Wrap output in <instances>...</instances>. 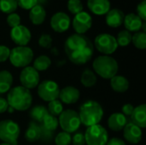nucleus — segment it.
Segmentation results:
<instances>
[{"mask_svg": "<svg viewBox=\"0 0 146 145\" xmlns=\"http://www.w3.org/2000/svg\"><path fill=\"white\" fill-rule=\"evenodd\" d=\"M132 41L134 46L139 50H145L146 48V33L144 32H137L133 35Z\"/></svg>", "mask_w": 146, "mask_h": 145, "instance_id": "obj_30", "label": "nucleus"}, {"mask_svg": "<svg viewBox=\"0 0 146 145\" xmlns=\"http://www.w3.org/2000/svg\"><path fill=\"white\" fill-rule=\"evenodd\" d=\"M47 110H48V113L50 115H51L55 117L59 116L62 114V112L63 111L62 103H61V101H59L57 99L53 100L51 102H49Z\"/></svg>", "mask_w": 146, "mask_h": 145, "instance_id": "obj_31", "label": "nucleus"}, {"mask_svg": "<svg viewBox=\"0 0 146 145\" xmlns=\"http://www.w3.org/2000/svg\"><path fill=\"white\" fill-rule=\"evenodd\" d=\"M0 145H10V144H6V143H2V144H0Z\"/></svg>", "mask_w": 146, "mask_h": 145, "instance_id": "obj_46", "label": "nucleus"}, {"mask_svg": "<svg viewBox=\"0 0 146 145\" xmlns=\"http://www.w3.org/2000/svg\"><path fill=\"white\" fill-rule=\"evenodd\" d=\"M13 84V76L7 71H0V94L9 91Z\"/></svg>", "mask_w": 146, "mask_h": 145, "instance_id": "obj_25", "label": "nucleus"}, {"mask_svg": "<svg viewBox=\"0 0 146 145\" xmlns=\"http://www.w3.org/2000/svg\"><path fill=\"white\" fill-rule=\"evenodd\" d=\"M10 50L5 45H0V62H6L9 57Z\"/></svg>", "mask_w": 146, "mask_h": 145, "instance_id": "obj_42", "label": "nucleus"}, {"mask_svg": "<svg viewBox=\"0 0 146 145\" xmlns=\"http://www.w3.org/2000/svg\"><path fill=\"white\" fill-rule=\"evenodd\" d=\"M17 5L24 9H31L36 4H38V0H15Z\"/></svg>", "mask_w": 146, "mask_h": 145, "instance_id": "obj_39", "label": "nucleus"}, {"mask_svg": "<svg viewBox=\"0 0 146 145\" xmlns=\"http://www.w3.org/2000/svg\"><path fill=\"white\" fill-rule=\"evenodd\" d=\"M54 138L56 145H69L72 141L71 135L66 132H59Z\"/></svg>", "mask_w": 146, "mask_h": 145, "instance_id": "obj_35", "label": "nucleus"}, {"mask_svg": "<svg viewBox=\"0 0 146 145\" xmlns=\"http://www.w3.org/2000/svg\"><path fill=\"white\" fill-rule=\"evenodd\" d=\"M7 23L10 27H15L21 25V17L15 13H11L7 17Z\"/></svg>", "mask_w": 146, "mask_h": 145, "instance_id": "obj_38", "label": "nucleus"}, {"mask_svg": "<svg viewBox=\"0 0 146 145\" xmlns=\"http://www.w3.org/2000/svg\"><path fill=\"white\" fill-rule=\"evenodd\" d=\"M127 124V118L121 113H114L108 119V126L114 132H120Z\"/></svg>", "mask_w": 146, "mask_h": 145, "instance_id": "obj_19", "label": "nucleus"}, {"mask_svg": "<svg viewBox=\"0 0 146 145\" xmlns=\"http://www.w3.org/2000/svg\"><path fill=\"white\" fill-rule=\"evenodd\" d=\"M9 61L15 68H26L33 59V51L27 46H17L10 50Z\"/></svg>", "mask_w": 146, "mask_h": 145, "instance_id": "obj_6", "label": "nucleus"}, {"mask_svg": "<svg viewBox=\"0 0 146 145\" xmlns=\"http://www.w3.org/2000/svg\"><path fill=\"white\" fill-rule=\"evenodd\" d=\"M18 5L15 0H0V10L5 14L14 13Z\"/></svg>", "mask_w": 146, "mask_h": 145, "instance_id": "obj_32", "label": "nucleus"}, {"mask_svg": "<svg viewBox=\"0 0 146 145\" xmlns=\"http://www.w3.org/2000/svg\"><path fill=\"white\" fill-rule=\"evenodd\" d=\"M59 92V86L57 83L53 80L46 79L39 83L38 85V95L45 102H51L57 99Z\"/></svg>", "mask_w": 146, "mask_h": 145, "instance_id": "obj_10", "label": "nucleus"}, {"mask_svg": "<svg viewBox=\"0 0 146 145\" xmlns=\"http://www.w3.org/2000/svg\"><path fill=\"white\" fill-rule=\"evenodd\" d=\"M58 122L63 132L69 134L75 132L81 125L79 113L74 109L63 110L59 115Z\"/></svg>", "mask_w": 146, "mask_h": 145, "instance_id": "obj_7", "label": "nucleus"}, {"mask_svg": "<svg viewBox=\"0 0 146 145\" xmlns=\"http://www.w3.org/2000/svg\"><path fill=\"white\" fill-rule=\"evenodd\" d=\"M73 145H85L86 144V139H85V135L84 133L79 132H76L74 137L72 138V141Z\"/></svg>", "mask_w": 146, "mask_h": 145, "instance_id": "obj_41", "label": "nucleus"}, {"mask_svg": "<svg viewBox=\"0 0 146 145\" xmlns=\"http://www.w3.org/2000/svg\"><path fill=\"white\" fill-rule=\"evenodd\" d=\"M142 130L133 123H128L123 129L124 138L132 144H139L142 139Z\"/></svg>", "mask_w": 146, "mask_h": 145, "instance_id": "obj_15", "label": "nucleus"}, {"mask_svg": "<svg viewBox=\"0 0 146 145\" xmlns=\"http://www.w3.org/2000/svg\"><path fill=\"white\" fill-rule=\"evenodd\" d=\"M142 1H146V0H142Z\"/></svg>", "mask_w": 146, "mask_h": 145, "instance_id": "obj_47", "label": "nucleus"}, {"mask_svg": "<svg viewBox=\"0 0 146 145\" xmlns=\"http://www.w3.org/2000/svg\"><path fill=\"white\" fill-rule=\"evenodd\" d=\"M124 26L126 27V30L131 32H139L141 27H142V24H143V21L136 15L133 13L128 14L124 17Z\"/></svg>", "mask_w": 146, "mask_h": 145, "instance_id": "obj_21", "label": "nucleus"}, {"mask_svg": "<svg viewBox=\"0 0 146 145\" xmlns=\"http://www.w3.org/2000/svg\"><path fill=\"white\" fill-rule=\"evenodd\" d=\"M20 81L21 86L30 90L37 87L39 84V74L33 67L27 66L23 68L20 74Z\"/></svg>", "mask_w": 146, "mask_h": 145, "instance_id": "obj_11", "label": "nucleus"}, {"mask_svg": "<svg viewBox=\"0 0 146 145\" xmlns=\"http://www.w3.org/2000/svg\"><path fill=\"white\" fill-rule=\"evenodd\" d=\"M68 9L72 14L77 15L83 11V4L80 0H68Z\"/></svg>", "mask_w": 146, "mask_h": 145, "instance_id": "obj_36", "label": "nucleus"}, {"mask_svg": "<svg viewBox=\"0 0 146 145\" xmlns=\"http://www.w3.org/2000/svg\"><path fill=\"white\" fill-rule=\"evenodd\" d=\"M106 145H126V143L118 138H113L110 140H108Z\"/></svg>", "mask_w": 146, "mask_h": 145, "instance_id": "obj_45", "label": "nucleus"}, {"mask_svg": "<svg viewBox=\"0 0 146 145\" xmlns=\"http://www.w3.org/2000/svg\"><path fill=\"white\" fill-rule=\"evenodd\" d=\"M89 9L97 15H106L110 9V2L109 0H87Z\"/></svg>", "mask_w": 146, "mask_h": 145, "instance_id": "obj_17", "label": "nucleus"}, {"mask_svg": "<svg viewBox=\"0 0 146 145\" xmlns=\"http://www.w3.org/2000/svg\"><path fill=\"white\" fill-rule=\"evenodd\" d=\"M132 38H133V35L129 31L122 30L117 34V38L115 39H116L118 46L125 47V46H127L131 44Z\"/></svg>", "mask_w": 146, "mask_h": 145, "instance_id": "obj_29", "label": "nucleus"}, {"mask_svg": "<svg viewBox=\"0 0 146 145\" xmlns=\"http://www.w3.org/2000/svg\"><path fill=\"white\" fill-rule=\"evenodd\" d=\"M80 97V93L77 88L74 86H66L63 89L60 90L58 97H60L62 103L74 104L78 102Z\"/></svg>", "mask_w": 146, "mask_h": 145, "instance_id": "obj_16", "label": "nucleus"}, {"mask_svg": "<svg viewBox=\"0 0 146 145\" xmlns=\"http://www.w3.org/2000/svg\"><path fill=\"white\" fill-rule=\"evenodd\" d=\"M95 48L102 54L109 56L113 54L118 48L116 39L114 36L109 33H101L95 38Z\"/></svg>", "mask_w": 146, "mask_h": 145, "instance_id": "obj_9", "label": "nucleus"}, {"mask_svg": "<svg viewBox=\"0 0 146 145\" xmlns=\"http://www.w3.org/2000/svg\"><path fill=\"white\" fill-rule=\"evenodd\" d=\"M125 15L118 9H112L106 14V23L110 27H119L123 24Z\"/></svg>", "mask_w": 146, "mask_h": 145, "instance_id": "obj_18", "label": "nucleus"}, {"mask_svg": "<svg viewBox=\"0 0 146 145\" xmlns=\"http://www.w3.org/2000/svg\"><path fill=\"white\" fill-rule=\"evenodd\" d=\"M137 15L143 21H146V1H142L137 6Z\"/></svg>", "mask_w": 146, "mask_h": 145, "instance_id": "obj_40", "label": "nucleus"}, {"mask_svg": "<svg viewBox=\"0 0 146 145\" xmlns=\"http://www.w3.org/2000/svg\"><path fill=\"white\" fill-rule=\"evenodd\" d=\"M39 126H40V138H39V140L44 144L50 143L53 140V138H55V132L48 130L42 124H40Z\"/></svg>", "mask_w": 146, "mask_h": 145, "instance_id": "obj_34", "label": "nucleus"}, {"mask_svg": "<svg viewBox=\"0 0 146 145\" xmlns=\"http://www.w3.org/2000/svg\"><path fill=\"white\" fill-rule=\"evenodd\" d=\"M80 81L85 87H92L97 83V76L93 71L89 68H86L83 71L81 74Z\"/></svg>", "mask_w": 146, "mask_h": 145, "instance_id": "obj_27", "label": "nucleus"}, {"mask_svg": "<svg viewBox=\"0 0 146 145\" xmlns=\"http://www.w3.org/2000/svg\"><path fill=\"white\" fill-rule=\"evenodd\" d=\"M134 109V107L131 104V103H126L122 106V115H124L125 116H131V115L133 114Z\"/></svg>", "mask_w": 146, "mask_h": 145, "instance_id": "obj_43", "label": "nucleus"}, {"mask_svg": "<svg viewBox=\"0 0 146 145\" xmlns=\"http://www.w3.org/2000/svg\"><path fill=\"white\" fill-rule=\"evenodd\" d=\"M132 123L139 126V128L146 127V105L141 104L134 108L133 114L131 115Z\"/></svg>", "mask_w": 146, "mask_h": 145, "instance_id": "obj_20", "label": "nucleus"}, {"mask_svg": "<svg viewBox=\"0 0 146 145\" xmlns=\"http://www.w3.org/2000/svg\"><path fill=\"white\" fill-rule=\"evenodd\" d=\"M92 26V18L87 12L82 11L75 15L73 20V27L76 33L84 34Z\"/></svg>", "mask_w": 146, "mask_h": 145, "instance_id": "obj_12", "label": "nucleus"}, {"mask_svg": "<svg viewBox=\"0 0 146 145\" xmlns=\"http://www.w3.org/2000/svg\"><path fill=\"white\" fill-rule=\"evenodd\" d=\"M50 26L56 32H64L70 26V18L63 12H57L50 19Z\"/></svg>", "mask_w": 146, "mask_h": 145, "instance_id": "obj_14", "label": "nucleus"}, {"mask_svg": "<svg viewBox=\"0 0 146 145\" xmlns=\"http://www.w3.org/2000/svg\"><path fill=\"white\" fill-rule=\"evenodd\" d=\"M21 133L19 125L12 120L0 121V140L10 145L18 144V138Z\"/></svg>", "mask_w": 146, "mask_h": 145, "instance_id": "obj_5", "label": "nucleus"}, {"mask_svg": "<svg viewBox=\"0 0 146 145\" xmlns=\"http://www.w3.org/2000/svg\"><path fill=\"white\" fill-rule=\"evenodd\" d=\"M8 109H9V104L7 103V100L0 97V114L6 112Z\"/></svg>", "mask_w": 146, "mask_h": 145, "instance_id": "obj_44", "label": "nucleus"}, {"mask_svg": "<svg viewBox=\"0 0 146 145\" xmlns=\"http://www.w3.org/2000/svg\"><path fill=\"white\" fill-rule=\"evenodd\" d=\"M46 17V11L44 8L40 4H36L30 9L29 12V19L34 25L42 24Z\"/></svg>", "mask_w": 146, "mask_h": 145, "instance_id": "obj_22", "label": "nucleus"}, {"mask_svg": "<svg viewBox=\"0 0 146 145\" xmlns=\"http://www.w3.org/2000/svg\"><path fill=\"white\" fill-rule=\"evenodd\" d=\"M38 44L42 48L50 49L52 44V38L49 34H42L38 39Z\"/></svg>", "mask_w": 146, "mask_h": 145, "instance_id": "obj_37", "label": "nucleus"}, {"mask_svg": "<svg viewBox=\"0 0 146 145\" xmlns=\"http://www.w3.org/2000/svg\"><path fill=\"white\" fill-rule=\"evenodd\" d=\"M10 38L12 41L18 46H26L30 42L32 34L27 26L19 25L11 29Z\"/></svg>", "mask_w": 146, "mask_h": 145, "instance_id": "obj_13", "label": "nucleus"}, {"mask_svg": "<svg viewBox=\"0 0 146 145\" xmlns=\"http://www.w3.org/2000/svg\"><path fill=\"white\" fill-rule=\"evenodd\" d=\"M93 69L95 73L103 79H110L117 74L118 63L115 58L110 56H98L93 63Z\"/></svg>", "mask_w": 146, "mask_h": 145, "instance_id": "obj_4", "label": "nucleus"}, {"mask_svg": "<svg viewBox=\"0 0 146 145\" xmlns=\"http://www.w3.org/2000/svg\"><path fill=\"white\" fill-rule=\"evenodd\" d=\"M6 100L9 107L12 108L14 110L25 111L31 107L33 97L30 90L20 85L9 91Z\"/></svg>", "mask_w": 146, "mask_h": 145, "instance_id": "obj_2", "label": "nucleus"}, {"mask_svg": "<svg viewBox=\"0 0 146 145\" xmlns=\"http://www.w3.org/2000/svg\"><path fill=\"white\" fill-rule=\"evenodd\" d=\"M45 128H47L48 130H50L52 132H55L57 127H58V125H59V122H58V120L56 117L48 114L45 118L44 119L43 122L41 123Z\"/></svg>", "mask_w": 146, "mask_h": 145, "instance_id": "obj_33", "label": "nucleus"}, {"mask_svg": "<svg viewBox=\"0 0 146 145\" xmlns=\"http://www.w3.org/2000/svg\"><path fill=\"white\" fill-rule=\"evenodd\" d=\"M48 110L44 106L38 105L33 107L30 111V116L34 121V122L42 123L45 116L48 115Z\"/></svg>", "mask_w": 146, "mask_h": 145, "instance_id": "obj_26", "label": "nucleus"}, {"mask_svg": "<svg viewBox=\"0 0 146 145\" xmlns=\"http://www.w3.org/2000/svg\"><path fill=\"white\" fill-rule=\"evenodd\" d=\"M110 86L115 91L123 93L128 90L129 81L124 76L116 74L115 76L110 79Z\"/></svg>", "mask_w": 146, "mask_h": 145, "instance_id": "obj_23", "label": "nucleus"}, {"mask_svg": "<svg viewBox=\"0 0 146 145\" xmlns=\"http://www.w3.org/2000/svg\"><path fill=\"white\" fill-rule=\"evenodd\" d=\"M79 116L81 124L89 127L98 125L102 121L104 110L99 103L93 100H89L80 106Z\"/></svg>", "mask_w": 146, "mask_h": 145, "instance_id": "obj_3", "label": "nucleus"}, {"mask_svg": "<svg viewBox=\"0 0 146 145\" xmlns=\"http://www.w3.org/2000/svg\"><path fill=\"white\" fill-rule=\"evenodd\" d=\"M64 50L71 62L76 65H83L92 59L94 46L88 37L75 33L67 38Z\"/></svg>", "mask_w": 146, "mask_h": 145, "instance_id": "obj_1", "label": "nucleus"}, {"mask_svg": "<svg viewBox=\"0 0 146 145\" xmlns=\"http://www.w3.org/2000/svg\"><path fill=\"white\" fill-rule=\"evenodd\" d=\"M25 138L29 143H34L40 138V126L36 122H30L25 132Z\"/></svg>", "mask_w": 146, "mask_h": 145, "instance_id": "obj_24", "label": "nucleus"}, {"mask_svg": "<svg viewBox=\"0 0 146 145\" xmlns=\"http://www.w3.org/2000/svg\"><path fill=\"white\" fill-rule=\"evenodd\" d=\"M50 65H51L50 58L49 56H47L42 55V56H39L38 57H37L34 60L33 68L35 70H37L38 72V71H45L50 68Z\"/></svg>", "mask_w": 146, "mask_h": 145, "instance_id": "obj_28", "label": "nucleus"}, {"mask_svg": "<svg viewBox=\"0 0 146 145\" xmlns=\"http://www.w3.org/2000/svg\"><path fill=\"white\" fill-rule=\"evenodd\" d=\"M84 135L87 145H106L109 140L107 130L99 124L87 127Z\"/></svg>", "mask_w": 146, "mask_h": 145, "instance_id": "obj_8", "label": "nucleus"}]
</instances>
